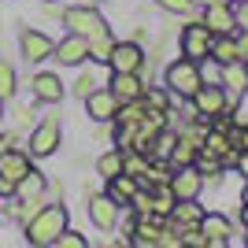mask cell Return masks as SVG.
<instances>
[{
  "label": "cell",
  "instance_id": "obj_1",
  "mask_svg": "<svg viewBox=\"0 0 248 248\" xmlns=\"http://www.w3.org/2000/svg\"><path fill=\"white\" fill-rule=\"evenodd\" d=\"M60 230H67V207H60V204L37 207L26 218V241L30 245H56Z\"/></svg>",
  "mask_w": 248,
  "mask_h": 248
},
{
  "label": "cell",
  "instance_id": "obj_2",
  "mask_svg": "<svg viewBox=\"0 0 248 248\" xmlns=\"http://www.w3.org/2000/svg\"><path fill=\"white\" fill-rule=\"evenodd\" d=\"M167 85L174 96H193L200 89V71H197V60H178L167 67Z\"/></svg>",
  "mask_w": 248,
  "mask_h": 248
},
{
  "label": "cell",
  "instance_id": "obj_3",
  "mask_svg": "<svg viewBox=\"0 0 248 248\" xmlns=\"http://www.w3.org/2000/svg\"><path fill=\"white\" fill-rule=\"evenodd\" d=\"M63 22L71 26V33H82L85 41H93V37L108 33V22H104L93 8H67V11H63Z\"/></svg>",
  "mask_w": 248,
  "mask_h": 248
},
{
  "label": "cell",
  "instance_id": "obj_4",
  "mask_svg": "<svg viewBox=\"0 0 248 248\" xmlns=\"http://www.w3.org/2000/svg\"><path fill=\"white\" fill-rule=\"evenodd\" d=\"M211 41H215V33L207 30L204 22H193L182 30V52H186V60H204L207 52H211Z\"/></svg>",
  "mask_w": 248,
  "mask_h": 248
},
{
  "label": "cell",
  "instance_id": "obj_5",
  "mask_svg": "<svg viewBox=\"0 0 248 248\" xmlns=\"http://www.w3.org/2000/svg\"><path fill=\"white\" fill-rule=\"evenodd\" d=\"M170 193H174V200H193L200 193V186H204V174H200L197 167H174V174H170Z\"/></svg>",
  "mask_w": 248,
  "mask_h": 248
},
{
  "label": "cell",
  "instance_id": "obj_6",
  "mask_svg": "<svg viewBox=\"0 0 248 248\" xmlns=\"http://www.w3.org/2000/svg\"><path fill=\"white\" fill-rule=\"evenodd\" d=\"M193 104H197V111H200V119H215L218 111H226V89H222V85H204L200 82V89L197 93H193Z\"/></svg>",
  "mask_w": 248,
  "mask_h": 248
},
{
  "label": "cell",
  "instance_id": "obj_7",
  "mask_svg": "<svg viewBox=\"0 0 248 248\" xmlns=\"http://www.w3.org/2000/svg\"><path fill=\"white\" fill-rule=\"evenodd\" d=\"M85 111H89V119H96V123H108V119H115V111H119V100H115L111 89H89V93H85Z\"/></svg>",
  "mask_w": 248,
  "mask_h": 248
},
{
  "label": "cell",
  "instance_id": "obj_8",
  "mask_svg": "<svg viewBox=\"0 0 248 248\" xmlns=\"http://www.w3.org/2000/svg\"><path fill=\"white\" fill-rule=\"evenodd\" d=\"M56 145H60V119H45L30 134V152L33 155H52Z\"/></svg>",
  "mask_w": 248,
  "mask_h": 248
},
{
  "label": "cell",
  "instance_id": "obj_9",
  "mask_svg": "<svg viewBox=\"0 0 248 248\" xmlns=\"http://www.w3.org/2000/svg\"><path fill=\"white\" fill-rule=\"evenodd\" d=\"M104 63H111V71H141L145 56H141V48L134 41H123V45H111V52H108Z\"/></svg>",
  "mask_w": 248,
  "mask_h": 248
},
{
  "label": "cell",
  "instance_id": "obj_10",
  "mask_svg": "<svg viewBox=\"0 0 248 248\" xmlns=\"http://www.w3.org/2000/svg\"><path fill=\"white\" fill-rule=\"evenodd\" d=\"M111 93H115V100H119V104H126V100H141V96H145V85H141L137 71H115V78H111Z\"/></svg>",
  "mask_w": 248,
  "mask_h": 248
},
{
  "label": "cell",
  "instance_id": "obj_11",
  "mask_svg": "<svg viewBox=\"0 0 248 248\" xmlns=\"http://www.w3.org/2000/svg\"><path fill=\"white\" fill-rule=\"evenodd\" d=\"M19 45H22V56L30 63H41V60H48L52 56V37H45L41 30H22V37H19Z\"/></svg>",
  "mask_w": 248,
  "mask_h": 248
},
{
  "label": "cell",
  "instance_id": "obj_12",
  "mask_svg": "<svg viewBox=\"0 0 248 248\" xmlns=\"http://www.w3.org/2000/svg\"><path fill=\"white\" fill-rule=\"evenodd\" d=\"M52 56L60 63H67V67H74V63H82L85 56H89V41H85L82 33H71V37H63V41L52 48Z\"/></svg>",
  "mask_w": 248,
  "mask_h": 248
},
{
  "label": "cell",
  "instance_id": "obj_13",
  "mask_svg": "<svg viewBox=\"0 0 248 248\" xmlns=\"http://www.w3.org/2000/svg\"><path fill=\"white\" fill-rule=\"evenodd\" d=\"M159 237H163V222H159V215L155 211H145V215L137 218L134 226V237H130V245H159Z\"/></svg>",
  "mask_w": 248,
  "mask_h": 248
},
{
  "label": "cell",
  "instance_id": "obj_14",
  "mask_svg": "<svg viewBox=\"0 0 248 248\" xmlns=\"http://www.w3.org/2000/svg\"><path fill=\"white\" fill-rule=\"evenodd\" d=\"M204 26L211 33H233V26H237L233 8H230V4H207L204 8Z\"/></svg>",
  "mask_w": 248,
  "mask_h": 248
},
{
  "label": "cell",
  "instance_id": "obj_15",
  "mask_svg": "<svg viewBox=\"0 0 248 248\" xmlns=\"http://www.w3.org/2000/svg\"><path fill=\"white\" fill-rule=\"evenodd\" d=\"M89 218H93L100 230H115L119 222V204L111 197H89Z\"/></svg>",
  "mask_w": 248,
  "mask_h": 248
},
{
  "label": "cell",
  "instance_id": "obj_16",
  "mask_svg": "<svg viewBox=\"0 0 248 248\" xmlns=\"http://www.w3.org/2000/svg\"><path fill=\"white\" fill-rule=\"evenodd\" d=\"M30 170V155L19 152V148H0V174L8 182H19L22 174Z\"/></svg>",
  "mask_w": 248,
  "mask_h": 248
},
{
  "label": "cell",
  "instance_id": "obj_17",
  "mask_svg": "<svg viewBox=\"0 0 248 248\" xmlns=\"http://www.w3.org/2000/svg\"><path fill=\"white\" fill-rule=\"evenodd\" d=\"M222 85H226L230 93L241 100V96L248 93V63H241V60L222 63Z\"/></svg>",
  "mask_w": 248,
  "mask_h": 248
},
{
  "label": "cell",
  "instance_id": "obj_18",
  "mask_svg": "<svg viewBox=\"0 0 248 248\" xmlns=\"http://www.w3.org/2000/svg\"><path fill=\"white\" fill-rule=\"evenodd\" d=\"M200 233L207 237V245H226L230 233H233V226H230L226 215H204L200 218Z\"/></svg>",
  "mask_w": 248,
  "mask_h": 248
},
{
  "label": "cell",
  "instance_id": "obj_19",
  "mask_svg": "<svg viewBox=\"0 0 248 248\" xmlns=\"http://www.w3.org/2000/svg\"><path fill=\"white\" fill-rule=\"evenodd\" d=\"M134 193H137V178H134V174L119 170L115 178H108V197H111L119 207H123V204H130V197H134Z\"/></svg>",
  "mask_w": 248,
  "mask_h": 248
},
{
  "label": "cell",
  "instance_id": "obj_20",
  "mask_svg": "<svg viewBox=\"0 0 248 248\" xmlns=\"http://www.w3.org/2000/svg\"><path fill=\"white\" fill-rule=\"evenodd\" d=\"M33 96L45 100V104H60L63 100V82L56 74H37L33 78Z\"/></svg>",
  "mask_w": 248,
  "mask_h": 248
},
{
  "label": "cell",
  "instance_id": "obj_21",
  "mask_svg": "<svg viewBox=\"0 0 248 248\" xmlns=\"http://www.w3.org/2000/svg\"><path fill=\"white\" fill-rule=\"evenodd\" d=\"M15 193H19L22 200H41V193H45V174L30 167V170L15 182Z\"/></svg>",
  "mask_w": 248,
  "mask_h": 248
},
{
  "label": "cell",
  "instance_id": "obj_22",
  "mask_svg": "<svg viewBox=\"0 0 248 248\" xmlns=\"http://www.w3.org/2000/svg\"><path fill=\"white\" fill-rule=\"evenodd\" d=\"M207 56H215L218 63H233L237 60V37L233 33H218V41H211V52Z\"/></svg>",
  "mask_w": 248,
  "mask_h": 248
},
{
  "label": "cell",
  "instance_id": "obj_23",
  "mask_svg": "<svg viewBox=\"0 0 248 248\" xmlns=\"http://www.w3.org/2000/svg\"><path fill=\"white\" fill-rule=\"evenodd\" d=\"M197 137H182L174 148H170V167H189L193 159H197Z\"/></svg>",
  "mask_w": 248,
  "mask_h": 248
},
{
  "label": "cell",
  "instance_id": "obj_24",
  "mask_svg": "<svg viewBox=\"0 0 248 248\" xmlns=\"http://www.w3.org/2000/svg\"><path fill=\"white\" fill-rule=\"evenodd\" d=\"M174 218H182V226H200V218H204V207L193 200H174Z\"/></svg>",
  "mask_w": 248,
  "mask_h": 248
},
{
  "label": "cell",
  "instance_id": "obj_25",
  "mask_svg": "<svg viewBox=\"0 0 248 248\" xmlns=\"http://www.w3.org/2000/svg\"><path fill=\"white\" fill-rule=\"evenodd\" d=\"M152 211H155L159 218L174 211V193H170V186H167V182H163V186H155V193H152Z\"/></svg>",
  "mask_w": 248,
  "mask_h": 248
},
{
  "label": "cell",
  "instance_id": "obj_26",
  "mask_svg": "<svg viewBox=\"0 0 248 248\" xmlns=\"http://www.w3.org/2000/svg\"><path fill=\"white\" fill-rule=\"evenodd\" d=\"M96 170H100L104 178H115L119 170H123V148H115V152H104L100 159H96Z\"/></svg>",
  "mask_w": 248,
  "mask_h": 248
},
{
  "label": "cell",
  "instance_id": "obj_27",
  "mask_svg": "<svg viewBox=\"0 0 248 248\" xmlns=\"http://www.w3.org/2000/svg\"><path fill=\"white\" fill-rule=\"evenodd\" d=\"M11 96H15V67L0 60V100H11Z\"/></svg>",
  "mask_w": 248,
  "mask_h": 248
},
{
  "label": "cell",
  "instance_id": "obj_28",
  "mask_svg": "<svg viewBox=\"0 0 248 248\" xmlns=\"http://www.w3.org/2000/svg\"><path fill=\"white\" fill-rule=\"evenodd\" d=\"M111 33H100V37H93V41H89V56H93V60H108V52H111Z\"/></svg>",
  "mask_w": 248,
  "mask_h": 248
},
{
  "label": "cell",
  "instance_id": "obj_29",
  "mask_svg": "<svg viewBox=\"0 0 248 248\" xmlns=\"http://www.w3.org/2000/svg\"><path fill=\"white\" fill-rule=\"evenodd\" d=\"M145 167H148V159L141 152H137V155H123V170H126V174L141 178V174H145Z\"/></svg>",
  "mask_w": 248,
  "mask_h": 248
},
{
  "label": "cell",
  "instance_id": "obj_30",
  "mask_svg": "<svg viewBox=\"0 0 248 248\" xmlns=\"http://www.w3.org/2000/svg\"><path fill=\"white\" fill-rule=\"evenodd\" d=\"M56 245H60V248H85V237H82V233H74V230H60Z\"/></svg>",
  "mask_w": 248,
  "mask_h": 248
},
{
  "label": "cell",
  "instance_id": "obj_31",
  "mask_svg": "<svg viewBox=\"0 0 248 248\" xmlns=\"http://www.w3.org/2000/svg\"><path fill=\"white\" fill-rule=\"evenodd\" d=\"M155 4H159V8H167V11H182V15L193 8V0H155Z\"/></svg>",
  "mask_w": 248,
  "mask_h": 248
},
{
  "label": "cell",
  "instance_id": "obj_32",
  "mask_svg": "<svg viewBox=\"0 0 248 248\" xmlns=\"http://www.w3.org/2000/svg\"><path fill=\"white\" fill-rule=\"evenodd\" d=\"M148 104H152L155 111H167V93H159V89H152V93H148Z\"/></svg>",
  "mask_w": 248,
  "mask_h": 248
},
{
  "label": "cell",
  "instance_id": "obj_33",
  "mask_svg": "<svg viewBox=\"0 0 248 248\" xmlns=\"http://www.w3.org/2000/svg\"><path fill=\"white\" fill-rule=\"evenodd\" d=\"M233 19H237V26H245V30H248V0H241L237 8H233Z\"/></svg>",
  "mask_w": 248,
  "mask_h": 248
},
{
  "label": "cell",
  "instance_id": "obj_34",
  "mask_svg": "<svg viewBox=\"0 0 248 248\" xmlns=\"http://www.w3.org/2000/svg\"><path fill=\"white\" fill-rule=\"evenodd\" d=\"M230 141H233V145H241V148H248V126H245V130H233V134H230Z\"/></svg>",
  "mask_w": 248,
  "mask_h": 248
},
{
  "label": "cell",
  "instance_id": "obj_35",
  "mask_svg": "<svg viewBox=\"0 0 248 248\" xmlns=\"http://www.w3.org/2000/svg\"><path fill=\"white\" fill-rule=\"evenodd\" d=\"M15 193V182H8V178L0 174V197H11Z\"/></svg>",
  "mask_w": 248,
  "mask_h": 248
},
{
  "label": "cell",
  "instance_id": "obj_36",
  "mask_svg": "<svg viewBox=\"0 0 248 248\" xmlns=\"http://www.w3.org/2000/svg\"><path fill=\"white\" fill-rule=\"evenodd\" d=\"M237 60L248 63V37H241V41H237Z\"/></svg>",
  "mask_w": 248,
  "mask_h": 248
},
{
  "label": "cell",
  "instance_id": "obj_37",
  "mask_svg": "<svg viewBox=\"0 0 248 248\" xmlns=\"http://www.w3.org/2000/svg\"><path fill=\"white\" fill-rule=\"evenodd\" d=\"M237 170H241V174H245V178H248V148H245V152H241V155H237Z\"/></svg>",
  "mask_w": 248,
  "mask_h": 248
},
{
  "label": "cell",
  "instance_id": "obj_38",
  "mask_svg": "<svg viewBox=\"0 0 248 248\" xmlns=\"http://www.w3.org/2000/svg\"><path fill=\"white\" fill-rule=\"evenodd\" d=\"M93 85H96V82H93V78H89V74H85L82 82H78V93H82V96H85V93H89V89H93Z\"/></svg>",
  "mask_w": 248,
  "mask_h": 248
},
{
  "label": "cell",
  "instance_id": "obj_39",
  "mask_svg": "<svg viewBox=\"0 0 248 248\" xmlns=\"http://www.w3.org/2000/svg\"><path fill=\"white\" fill-rule=\"evenodd\" d=\"M241 204H248V186H245V193H241Z\"/></svg>",
  "mask_w": 248,
  "mask_h": 248
},
{
  "label": "cell",
  "instance_id": "obj_40",
  "mask_svg": "<svg viewBox=\"0 0 248 248\" xmlns=\"http://www.w3.org/2000/svg\"><path fill=\"white\" fill-rule=\"evenodd\" d=\"M241 218H245V226H248V204H245V211H241Z\"/></svg>",
  "mask_w": 248,
  "mask_h": 248
},
{
  "label": "cell",
  "instance_id": "obj_41",
  "mask_svg": "<svg viewBox=\"0 0 248 248\" xmlns=\"http://www.w3.org/2000/svg\"><path fill=\"white\" fill-rule=\"evenodd\" d=\"M207 4H226V0H207Z\"/></svg>",
  "mask_w": 248,
  "mask_h": 248
},
{
  "label": "cell",
  "instance_id": "obj_42",
  "mask_svg": "<svg viewBox=\"0 0 248 248\" xmlns=\"http://www.w3.org/2000/svg\"><path fill=\"white\" fill-rule=\"evenodd\" d=\"M0 215H4V207H0Z\"/></svg>",
  "mask_w": 248,
  "mask_h": 248
},
{
  "label": "cell",
  "instance_id": "obj_43",
  "mask_svg": "<svg viewBox=\"0 0 248 248\" xmlns=\"http://www.w3.org/2000/svg\"><path fill=\"white\" fill-rule=\"evenodd\" d=\"M245 245H248V237H245Z\"/></svg>",
  "mask_w": 248,
  "mask_h": 248
},
{
  "label": "cell",
  "instance_id": "obj_44",
  "mask_svg": "<svg viewBox=\"0 0 248 248\" xmlns=\"http://www.w3.org/2000/svg\"><path fill=\"white\" fill-rule=\"evenodd\" d=\"M0 148H4V145H0Z\"/></svg>",
  "mask_w": 248,
  "mask_h": 248
}]
</instances>
